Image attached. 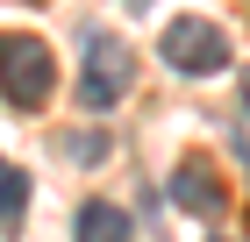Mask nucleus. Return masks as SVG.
<instances>
[{
  "mask_svg": "<svg viewBox=\"0 0 250 242\" xmlns=\"http://www.w3.org/2000/svg\"><path fill=\"white\" fill-rule=\"evenodd\" d=\"M0 171H7V164H0Z\"/></svg>",
  "mask_w": 250,
  "mask_h": 242,
  "instance_id": "obj_9",
  "label": "nucleus"
},
{
  "mask_svg": "<svg viewBox=\"0 0 250 242\" xmlns=\"http://www.w3.org/2000/svg\"><path fill=\"white\" fill-rule=\"evenodd\" d=\"M208 242H229V235H208Z\"/></svg>",
  "mask_w": 250,
  "mask_h": 242,
  "instance_id": "obj_8",
  "label": "nucleus"
},
{
  "mask_svg": "<svg viewBox=\"0 0 250 242\" xmlns=\"http://www.w3.org/2000/svg\"><path fill=\"white\" fill-rule=\"evenodd\" d=\"M243 100H250V72H243Z\"/></svg>",
  "mask_w": 250,
  "mask_h": 242,
  "instance_id": "obj_7",
  "label": "nucleus"
},
{
  "mask_svg": "<svg viewBox=\"0 0 250 242\" xmlns=\"http://www.w3.org/2000/svg\"><path fill=\"white\" fill-rule=\"evenodd\" d=\"M172 206H186V214H222V186H214V171H200V164H179L172 171Z\"/></svg>",
  "mask_w": 250,
  "mask_h": 242,
  "instance_id": "obj_4",
  "label": "nucleus"
},
{
  "mask_svg": "<svg viewBox=\"0 0 250 242\" xmlns=\"http://www.w3.org/2000/svg\"><path fill=\"white\" fill-rule=\"evenodd\" d=\"M21 200H29V178L21 171H0V235L21 221Z\"/></svg>",
  "mask_w": 250,
  "mask_h": 242,
  "instance_id": "obj_6",
  "label": "nucleus"
},
{
  "mask_svg": "<svg viewBox=\"0 0 250 242\" xmlns=\"http://www.w3.org/2000/svg\"><path fill=\"white\" fill-rule=\"evenodd\" d=\"M50 86H58L50 43H43V36H21V29H7V36H0V93H7V107L36 114L43 100H50Z\"/></svg>",
  "mask_w": 250,
  "mask_h": 242,
  "instance_id": "obj_1",
  "label": "nucleus"
},
{
  "mask_svg": "<svg viewBox=\"0 0 250 242\" xmlns=\"http://www.w3.org/2000/svg\"><path fill=\"white\" fill-rule=\"evenodd\" d=\"M129 78H136L129 50H122L107 29H93V36H86V72H79V100H86L93 114H107L122 93H129Z\"/></svg>",
  "mask_w": 250,
  "mask_h": 242,
  "instance_id": "obj_3",
  "label": "nucleus"
},
{
  "mask_svg": "<svg viewBox=\"0 0 250 242\" xmlns=\"http://www.w3.org/2000/svg\"><path fill=\"white\" fill-rule=\"evenodd\" d=\"M79 242H129V221H122V206H107V200L79 206Z\"/></svg>",
  "mask_w": 250,
  "mask_h": 242,
  "instance_id": "obj_5",
  "label": "nucleus"
},
{
  "mask_svg": "<svg viewBox=\"0 0 250 242\" xmlns=\"http://www.w3.org/2000/svg\"><path fill=\"white\" fill-rule=\"evenodd\" d=\"M157 57L172 72H186V78H214V72H229V36L208 15H172L165 36H157Z\"/></svg>",
  "mask_w": 250,
  "mask_h": 242,
  "instance_id": "obj_2",
  "label": "nucleus"
}]
</instances>
